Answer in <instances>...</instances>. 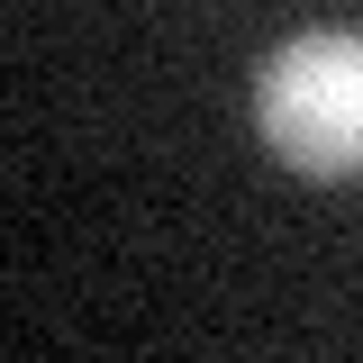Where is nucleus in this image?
<instances>
[{
  "label": "nucleus",
  "mask_w": 363,
  "mask_h": 363,
  "mask_svg": "<svg viewBox=\"0 0 363 363\" xmlns=\"http://www.w3.org/2000/svg\"><path fill=\"white\" fill-rule=\"evenodd\" d=\"M255 136L309 182L363 173V28H300L255 64Z\"/></svg>",
  "instance_id": "nucleus-1"
}]
</instances>
